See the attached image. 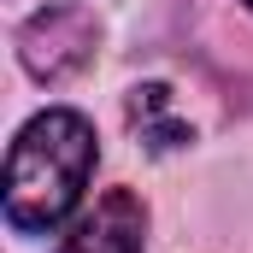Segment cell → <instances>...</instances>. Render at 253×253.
Returning a JSON list of instances; mask_svg holds the SVG:
<instances>
[{
	"label": "cell",
	"mask_w": 253,
	"mask_h": 253,
	"mask_svg": "<svg viewBox=\"0 0 253 253\" xmlns=\"http://www.w3.org/2000/svg\"><path fill=\"white\" fill-rule=\"evenodd\" d=\"M100 53V18L83 0H53L18 24V59L36 83H71Z\"/></svg>",
	"instance_id": "obj_2"
},
{
	"label": "cell",
	"mask_w": 253,
	"mask_h": 253,
	"mask_svg": "<svg viewBox=\"0 0 253 253\" xmlns=\"http://www.w3.org/2000/svg\"><path fill=\"white\" fill-rule=\"evenodd\" d=\"M248 6H253V0H248Z\"/></svg>",
	"instance_id": "obj_5"
},
{
	"label": "cell",
	"mask_w": 253,
	"mask_h": 253,
	"mask_svg": "<svg viewBox=\"0 0 253 253\" xmlns=\"http://www.w3.org/2000/svg\"><path fill=\"white\" fill-rule=\"evenodd\" d=\"M94 124L71 106H47L6 147V224L18 236H53L94 177Z\"/></svg>",
	"instance_id": "obj_1"
},
{
	"label": "cell",
	"mask_w": 253,
	"mask_h": 253,
	"mask_svg": "<svg viewBox=\"0 0 253 253\" xmlns=\"http://www.w3.org/2000/svg\"><path fill=\"white\" fill-rule=\"evenodd\" d=\"M59 253H147V206L129 189H106L94 206L77 212Z\"/></svg>",
	"instance_id": "obj_3"
},
{
	"label": "cell",
	"mask_w": 253,
	"mask_h": 253,
	"mask_svg": "<svg viewBox=\"0 0 253 253\" xmlns=\"http://www.w3.org/2000/svg\"><path fill=\"white\" fill-rule=\"evenodd\" d=\"M124 112H129V129L141 135V147H153V153H177V147H189V141H194L189 118L177 112L171 83H135Z\"/></svg>",
	"instance_id": "obj_4"
}]
</instances>
